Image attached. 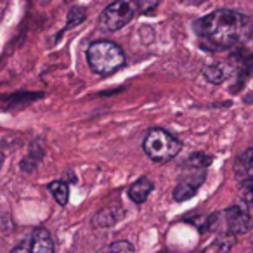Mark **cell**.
Instances as JSON below:
<instances>
[{
  "label": "cell",
  "instance_id": "9c48e42d",
  "mask_svg": "<svg viewBox=\"0 0 253 253\" xmlns=\"http://www.w3.org/2000/svg\"><path fill=\"white\" fill-rule=\"evenodd\" d=\"M123 213H125V211H123L118 205L106 207V208H102L101 211H97V213L94 215V218H92V225H94V227H97V229L113 227V225H115L116 222L123 217Z\"/></svg>",
  "mask_w": 253,
  "mask_h": 253
},
{
  "label": "cell",
  "instance_id": "e0dca14e",
  "mask_svg": "<svg viewBox=\"0 0 253 253\" xmlns=\"http://www.w3.org/2000/svg\"><path fill=\"white\" fill-rule=\"evenodd\" d=\"M234 236L236 234H232V232H229V234H222L213 245L215 252L217 253H227L229 250H231V246L234 245Z\"/></svg>",
  "mask_w": 253,
  "mask_h": 253
},
{
  "label": "cell",
  "instance_id": "ffe728a7",
  "mask_svg": "<svg viewBox=\"0 0 253 253\" xmlns=\"http://www.w3.org/2000/svg\"><path fill=\"white\" fill-rule=\"evenodd\" d=\"M252 245H253V241H252Z\"/></svg>",
  "mask_w": 253,
  "mask_h": 253
},
{
  "label": "cell",
  "instance_id": "277c9868",
  "mask_svg": "<svg viewBox=\"0 0 253 253\" xmlns=\"http://www.w3.org/2000/svg\"><path fill=\"white\" fill-rule=\"evenodd\" d=\"M135 9H137V4H134L132 0H115L101 14L102 30H106V32H116V30L123 28V26L132 21V18L135 14Z\"/></svg>",
  "mask_w": 253,
  "mask_h": 253
},
{
  "label": "cell",
  "instance_id": "ba28073f",
  "mask_svg": "<svg viewBox=\"0 0 253 253\" xmlns=\"http://www.w3.org/2000/svg\"><path fill=\"white\" fill-rule=\"evenodd\" d=\"M225 224H227L229 232L232 234H246L253 227V217L250 211L243 207H229L225 210Z\"/></svg>",
  "mask_w": 253,
  "mask_h": 253
},
{
  "label": "cell",
  "instance_id": "4fadbf2b",
  "mask_svg": "<svg viewBox=\"0 0 253 253\" xmlns=\"http://www.w3.org/2000/svg\"><path fill=\"white\" fill-rule=\"evenodd\" d=\"M211 162H213V158H211V156L205 155V153H194V155H191L189 158L184 162V169L205 170V169H208V167L211 165Z\"/></svg>",
  "mask_w": 253,
  "mask_h": 253
},
{
  "label": "cell",
  "instance_id": "d6986e66",
  "mask_svg": "<svg viewBox=\"0 0 253 253\" xmlns=\"http://www.w3.org/2000/svg\"><path fill=\"white\" fill-rule=\"evenodd\" d=\"M135 4H137V11L141 14H149V12H153L158 7L160 0H137Z\"/></svg>",
  "mask_w": 253,
  "mask_h": 253
},
{
  "label": "cell",
  "instance_id": "2e32d148",
  "mask_svg": "<svg viewBox=\"0 0 253 253\" xmlns=\"http://www.w3.org/2000/svg\"><path fill=\"white\" fill-rule=\"evenodd\" d=\"M87 18V12L84 7H73L68 14V21H66V28H75L80 23H84V19Z\"/></svg>",
  "mask_w": 253,
  "mask_h": 253
},
{
  "label": "cell",
  "instance_id": "3957f363",
  "mask_svg": "<svg viewBox=\"0 0 253 253\" xmlns=\"http://www.w3.org/2000/svg\"><path fill=\"white\" fill-rule=\"evenodd\" d=\"M142 148H144V153L153 162L163 163L175 158L180 153V149H182V144L170 132L163 130V128H151L146 134Z\"/></svg>",
  "mask_w": 253,
  "mask_h": 253
},
{
  "label": "cell",
  "instance_id": "5bb4252c",
  "mask_svg": "<svg viewBox=\"0 0 253 253\" xmlns=\"http://www.w3.org/2000/svg\"><path fill=\"white\" fill-rule=\"evenodd\" d=\"M49 191L54 196V200L61 205V207H66L68 203V196H70V187H68L66 182L63 180H56V182L49 184Z\"/></svg>",
  "mask_w": 253,
  "mask_h": 253
},
{
  "label": "cell",
  "instance_id": "7c38bea8",
  "mask_svg": "<svg viewBox=\"0 0 253 253\" xmlns=\"http://www.w3.org/2000/svg\"><path fill=\"white\" fill-rule=\"evenodd\" d=\"M229 75H231V71H229V68L225 66V64L222 63H217V64H210V66H207L203 70V77L207 78L210 84H222V82H225L229 78Z\"/></svg>",
  "mask_w": 253,
  "mask_h": 253
},
{
  "label": "cell",
  "instance_id": "6da1fadb",
  "mask_svg": "<svg viewBox=\"0 0 253 253\" xmlns=\"http://www.w3.org/2000/svg\"><path fill=\"white\" fill-rule=\"evenodd\" d=\"M198 37L215 50L234 49L253 35L252 18L232 9H217L194 23Z\"/></svg>",
  "mask_w": 253,
  "mask_h": 253
},
{
  "label": "cell",
  "instance_id": "52a82bcc",
  "mask_svg": "<svg viewBox=\"0 0 253 253\" xmlns=\"http://www.w3.org/2000/svg\"><path fill=\"white\" fill-rule=\"evenodd\" d=\"M205 172L203 170H189L184 180H180L179 184L173 189V200L182 203V201H187L198 193L200 186L205 182Z\"/></svg>",
  "mask_w": 253,
  "mask_h": 253
},
{
  "label": "cell",
  "instance_id": "8fae6325",
  "mask_svg": "<svg viewBox=\"0 0 253 253\" xmlns=\"http://www.w3.org/2000/svg\"><path fill=\"white\" fill-rule=\"evenodd\" d=\"M153 187L155 186H153V182L148 179V177H141V179L135 180V182L130 186L128 196H130V200L134 201V203H144V201L148 200L149 194H151Z\"/></svg>",
  "mask_w": 253,
  "mask_h": 253
},
{
  "label": "cell",
  "instance_id": "9a60e30c",
  "mask_svg": "<svg viewBox=\"0 0 253 253\" xmlns=\"http://www.w3.org/2000/svg\"><path fill=\"white\" fill-rule=\"evenodd\" d=\"M95 253H135V250L128 241H125V239H118V241L109 243V245L102 246V248L97 250Z\"/></svg>",
  "mask_w": 253,
  "mask_h": 253
},
{
  "label": "cell",
  "instance_id": "8992f818",
  "mask_svg": "<svg viewBox=\"0 0 253 253\" xmlns=\"http://www.w3.org/2000/svg\"><path fill=\"white\" fill-rule=\"evenodd\" d=\"M234 52L231 54V63L236 70V77L238 82L236 85H232L231 92H239L246 80L250 77H253V52L246 50L245 47H234Z\"/></svg>",
  "mask_w": 253,
  "mask_h": 253
},
{
  "label": "cell",
  "instance_id": "30bf717a",
  "mask_svg": "<svg viewBox=\"0 0 253 253\" xmlns=\"http://www.w3.org/2000/svg\"><path fill=\"white\" fill-rule=\"evenodd\" d=\"M234 177L239 182L253 179V148L246 149L245 153L236 158L234 162Z\"/></svg>",
  "mask_w": 253,
  "mask_h": 253
},
{
  "label": "cell",
  "instance_id": "5b68a950",
  "mask_svg": "<svg viewBox=\"0 0 253 253\" xmlns=\"http://www.w3.org/2000/svg\"><path fill=\"white\" fill-rule=\"evenodd\" d=\"M11 253H54V241L47 229L37 227Z\"/></svg>",
  "mask_w": 253,
  "mask_h": 253
},
{
  "label": "cell",
  "instance_id": "7a4b0ae2",
  "mask_svg": "<svg viewBox=\"0 0 253 253\" xmlns=\"http://www.w3.org/2000/svg\"><path fill=\"white\" fill-rule=\"evenodd\" d=\"M87 63L97 75H111L125 64V54L122 47L109 40L92 42L87 49Z\"/></svg>",
  "mask_w": 253,
  "mask_h": 253
},
{
  "label": "cell",
  "instance_id": "ac0fdd59",
  "mask_svg": "<svg viewBox=\"0 0 253 253\" xmlns=\"http://www.w3.org/2000/svg\"><path fill=\"white\" fill-rule=\"evenodd\" d=\"M239 196H241V200L245 201V203H248L253 207V179L241 182V187H239Z\"/></svg>",
  "mask_w": 253,
  "mask_h": 253
}]
</instances>
